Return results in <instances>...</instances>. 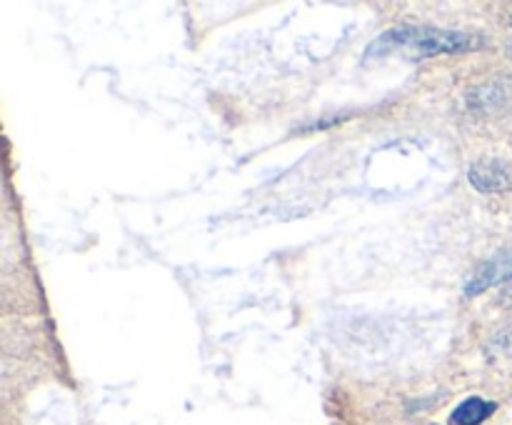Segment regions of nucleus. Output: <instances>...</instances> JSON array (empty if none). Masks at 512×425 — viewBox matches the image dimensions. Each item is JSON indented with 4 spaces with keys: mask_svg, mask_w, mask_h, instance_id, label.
I'll return each mask as SVG.
<instances>
[{
    "mask_svg": "<svg viewBox=\"0 0 512 425\" xmlns=\"http://www.w3.org/2000/svg\"><path fill=\"white\" fill-rule=\"evenodd\" d=\"M483 45V38L463 30H440L430 25H400L388 30L365 50V60L390 58V55H403V58L423 60L435 55H455L468 53V50Z\"/></svg>",
    "mask_w": 512,
    "mask_h": 425,
    "instance_id": "1",
    "label": "nucleus"
},
{
    "mask_svg": "<svg viewBox=\"0 0 512 425\" xmlns=\"http://www.w3.org/2000/svg\"><path fill=\"white\" fill-rule=\"evenodd\" d=\"M468 180L480 193H508L512 190V160L493 158V155L478 158L475 163H470Z\"/></svg>",
    "mask_w": 512,
    "mask_h": 425,
    "instance_id": "2",
    "label": "nucleus"
},
{
    "mask_svg": "<svg viewBox=\"0 0 512 425\" xmlns=\"http://www.w3.org/2000/svg\"><path fill=\"white\" fill-rule=\"evenodd\" d=\"M512 280V250H500L493 258H488L485 263H480L475 268V273L465 280V295L473 298V295L485 293L488 288L495 285H508Z\"/></svg>",
    "mask_w": 512,
    "mask_h": 425,
    "instance_id": "3",
    "label": "nucleus"
},
{
    "mask_svg": "<svg viewBox=\"0 0 512 425\" xmlns=\"http://www.w3.org/2000/svg\"><path fill=\"white\" fill-rule=\"evenodd\" d=\"M512 98V80L510 78H498L493 83L483 85L480 90L470 93V108L473 110H488L505 105Z\"/></svg>",
    "mask_w": 512,
    "mask_h": 425,
    "instance_id": "4",
    "label": "nucleus"
},
{
    "mask_svg": "<svg viewBox=\"0 0 512 425\" xmlns=\"http://www.w3.org/2000/svg\"><path fill=\"white\" fill-rule=\"evenodd\" d=\"M498 405L493 400H485V398H468L453 410L450 415V423L453 425H483L490 415L495 413Z\"/></svg>",
    "mask_w": 512,
    "mask_h": 425,
    "instance_id": "5",
    "label": "nucleus"
},
{
    "mask_svg": "<svg viewBox=\"0 0 512 425\" xmlns=\"http://www.w3.org/2000/svg\"><path fill=\"white\" fill-rule=\"evenodd\" d=\"M493 345H498L503 353H512V325L510 328H505L503 333H498V338H495Z\"/></svg>",
    "mask_w": 512,
    "mask_h": 425,
    "instance_id": "6",
    "label": "nucleus"
},
{
    "mask_svg": "<svg viewBox=\"0 0 512 425\" xmlns=\"http://www.w3.org/2000/svg\"><path fill=\"white\" fill-rule=\"evenodd\" d=\"M500 303H503V305H508V308H510V305H512V280H510L508 285H505L503 290H500Z\"/></svg>",
    "mask_w": 512,
    "mask_h": 425,
    "instance_id": "7",
    "label": "nucleus"
},
{
    "mask_svg": "<svg viewBox=\"0 0 512 425\" xmlns=\"http://www.w3.org/2000/svg\"><path fill=\"white\" fill-rule=\"evenodd\" d=\"M510 28H512V18H510Z\"/></svg>",
    "mask_w": 512,
    "mask_h": 425,
    "instance_id": "8",
    "label": "nucleus"
}]
</instances>
